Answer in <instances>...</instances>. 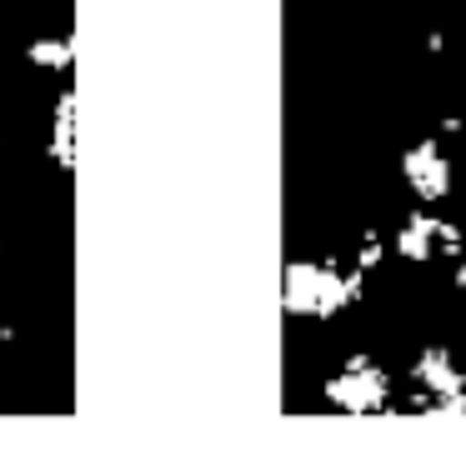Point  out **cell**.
Listing matches in <instances>:
<instances>
[{
    "label": "cell",
    "mask_w": 466,
    "mask_h": 450,
    "mask_svg": "<svg viewBox=\"0 0 466 450\" xmlns=\"http://www.w3.org/2000/svg\"><path fill=\"white\" fill-rule=\"evenodd\" d=\"M356 295H361V265L341 270V265H331V260H296V265L286 270V310H291V315L326 320L341 305H351Z\"/></svg>",
    "instance_id": "6da1fadb"
},
{
    "label": "cell",
    "mask_w": 466,
    "mask_h": 450,
    "mask_svg": "<svg viewBox=\"0 0 466 450\" xmlns=\"http://www.w3.org/2000/svg\"><path fill=\"white\" fill-rule=\"evenodd\" d=\"M386 395H391V380H386V370L376 365V360H366V355L346 360V365L326 380V400H331L336 410H351V415L381 410Z\"/></svg>",
    "instance_id": "7a4b0ae2"
},
{
    "label": "cell",
    "mask_w": 466,
    "mask_h": 450,
    "mask_svg": "<svg viewBox=\"0 0 466 450\" xmlns=\"http://www.w3.org/2000/svg\"><path fill=\"white\" fill-rule=\"evenodd\" d=\"M401 175H406V185H411V195H421L426 205H431V200H441L446 190H451V160L441 155L436 140H421V145H411L401 155Z\"/></svg>",
    "instance_id": "277c9868"
},
{
    "label": "cell",
    "mask_w": 466,
    "mask_h": 450,
    "mask_svg": "<svg viewBox=\"0 0 466 450\" xmlns=\"http://www.w3.org/2000/svg\"><path fill=\"white\" fill-rule=\"evenodd\" d=\"M396 250L406 260H431V255H456L461 250V230L451 220L431 215V210H411L396 230Z\"/></svg>",
    "instance_id": "3957f363"
},
{
    "label": "cell",
    "mask_w": 466,
    "mask_h": 450,
    "mask_svg": "<svg viewBox=\"0 0 466 450\" xmlns=\"http://www.w3.org/2000/svg\"><path fill=\"white\" fill-rule=\"evenodd\" d=\"M56 165L71 170V90L56 105Z\"/></svg>",
    "instance_id": "5b68a950"
},
{
    "label": "cell",
    "mask_w": 466,
    "mask_h": 450,
    "mask_svg": "<svg viewBox=\"0 0 466 450\" xmlns=\"http://www.w3.org/2000/svg\"><path fill=\"white\" fill-rule=\"evenodd\" d=\"M31 60H56V65H71V45H66V40H41V45L31 50Z\"/></svg>",
    "instance_id": "8992f818"
}]
</instances>
